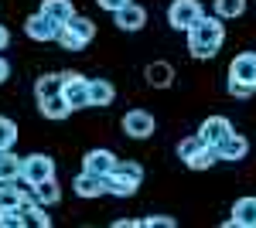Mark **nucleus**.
<instances>
[{
    "instance_id": "1",
    "label": "nucleus",
    "mask_w": 256,
    "mask_h": 228,
    "mask_svg": "<svg viewBox=\"0 0 256 228\" xmlns=\"http://www.w3.org/2000/svg\"><path fill=\"white\" fill-rule=\"evenodd\" d=\"M226 44V20L216 17V14H202L195 27H188V55L192 58H216Z\"/></svg>"
},
{
    "instance_id": "2",
    "label": "nucleus",
    "mask_w": 256,
    "mask_h": 228,
    "mask_svg": "<svg viewBox=\"0 0 256 228\" xmlns=\"http://www.w3.org/2000/svg\"><path fill=\"white\" fill-rule=\"evenodd\" d=\"M92 38H96V20L76 14V17L58 31V38H55V41L62 44V51H82Z\"/></svg>"
},
{
    "instance_id": "3",
    "label": "nucleus",
    "mask_w": 256,
    "mask_h": 228,
    "mask_svg": "<svg viewBox=\"0 0 256 228\" xmlns=\"http://www.w3.org/2000/svg\"><path fill=\"white\" fill-rule=\"evenodd\" d=\"M52 177H55V160H52L48 153H28V157L20 160V184L38 188V184L52 181Z\"/></svg>"
},
{
    "instance_id": "4",
    "label": "nucleus",
    "mask_w": 256,
    "mask_h": 228,
    "mask_svg": "<svg viewBox=\"0 0 256 228\" xmlns=\"http://www.w3.org/2000/svg\"><path fill=\"white\" fill-rule=\"evenodd\" d=\"M202 3L198 0H171V7H168V24L174 27V31H184L188 34V27H195L198 20H202Z\"/></svg>"
},
{
    "instance_id": "5",
    "label": "nucleus",
    "mask_w": 256,
    "mask_h": 228,
    "mask_svg": "<svg viewBox=\"0 0 256 228\" xmlns=\"http://www.w3.org/2000/svg\"><path fill=\"white\" fill-rule=\"evenodd\" d=\"M62 78H65V89H62L65 102H68L72 109H92V99H89V78L79 75V72H62Z\"/></svg>"
},
{
    "instance_id": "6",
    "label": "nucleus",
    "mask_w": 256,
    "mask_h": 228,
    "mask_svg": "<svg viewBox=\"0 0 256 228\" xmlns=\"http://www.w3.org/2000/svg\"><path fill=\"white\" fill-rule=\"evenodd\" d=\"M154 130H158V119L147 109H130V113L123 116V133L130 136V140H150Z\"/></svg>"
},
{
    "instance_id": "7",
    "label": "nucleus",
    "mask_w": 256,
    "mask_h": 228,
    "mask_svg": "<svg viewBox=\"0 0 256 228\" xmlns=\"http://www.w3.org/2000/svg\"><path fill=\"white\" fill-rule=\"evenodd\" d=\"M116 164H120V157L113 150H106V147H96V150H89L82 157V171L99 174V177H110V174L116 171Z\"/></svg>"
},
{
    "instance_id": "8",
    "label": "nucleus",
    "mask_w": 256,
    "mask_h": 228,
    "mask_svg": "<svg viewBox=\"0 0 256 228\" xmlns=\"http://www.w3.org/2000/svg\"><path fill=\"white\" fill-rule=\"evenodd\" d=\"M246 153H250V140L242 133H226L222 140L216 143V157L218 160H229V164H236V160H246Z\"/></svg>"
},
{
    "instance_id": "9",
    "label": "nucleus",
    "mask_w": 256,
    "mask_h": 228,
    "mask_svg": "<svg viewBox=\"0 0 256 228\" xmlns=\"http://www.w3.org/2000/svg\"><path fill=\"white\" fill-rule=\"evenodd\" d=\"M58 31H62V27H58L52 17H44L41 10L24 20V34H28L31 41H38V44H44V41H55V38H58Z\"/></svg>"
},
{
    "instance_id": "10",
    "label": "nucleus",
    "mask_w": 256,
    "mask_h": 228,
    "mask_svg": "<svg viewBox=\"0 0 256 228\" xmlns=\"http://www.w3.org/2000/svg\"><path fill=\"white\" fill-rule=\"evenodd\" d=\"M229 78L256 89V51H239L232 58V65H229Z\"/></svg>"
},
{
    "instance_id": "11",
    "label": "nucleus",
    "mask_w": 256,
    "mask_h": 228,
    "mask_svg": "<svg viewBox=\"0 0 256 228\" xmlns=\"http://www.w3.org/2000/svg\"><path fill=\"white\" fill-rule=\"evenodd\" d=\"M113 24H116L120 31H126V34H134V31H140L144 24H147V10L140 7V3H126V7H120L116 14H113Z\"/></svg>"
},
{
    "instance_id": "12",
    "label": "nucleus",
    "mask_w": 256,
    "mask_h": 228,
    "mask_svg": "<svg viewBox=\"0 0 256 228\" xmlns=\"http://www.w3.org/2000/svg\"><path fill=\"white\" fill-rule=\"evenodd\" d=\"M256 228V194H246V198H239L236 205H232V215H229V222L226 228Z\"/></svg>"
},
{
    "instance_id": "13",
    "label": "nucleus",
    "mask_w": 256,
    "mask_h": 228,
    "mask_svg": "<svg viewBox=\"0 0 256 228\" xmlns=\"http://www.w3.org/2000/svg\"><path fill=\"white\" fill-rule=\"evenodd\" d=\"M72 191H76L79 198H102V194H106V177L82 171V174L72 177Z\"/></svg>"
},
{
    "instance_id": "14",
    "label": "nucleus",
    "mask_w": 256,
    "mask_h": 228,
    "mask_svg": "<svg viewBox=\"0 0 256 228\" xmlns=\"http://www.w3.org/2000/svg\"><path fill=\"white\" fill-rule=\"evenodd\" d=\"M144 78H147L150 89H171V85H174V65H168V61H150V65L144 68Z\"/></svg>"
},
{
    "instance_id": "15",
    "label": "nucleus",
    "mask_w": 256,
    "mask_h": 228,
    "mask_svg": "<svg viewBox=\"0 0 256 228\" xmlns=\"http://www.w3.org/2000/svg\"><path fill=\"white\" fill-rule=\"evenodd\" d=\"M44 17H52L58 27H65L68 20L76 17V3L72 0H41V7H38Z\"/></svg>"
},
{
    "instance_id": "16",
    "label": "nucleus",
    "mask_w": 256,
    "mask_h": 228,
    "mask_svg": "<svg viewBox=\"0 0 256 228\" xmlns=\"http://www.w3.org/2000/svg\"><path fill=\"white\" fill-rule=\"evenodd\" d=\"M198 133H202V140H205L208 147H216L226 133H232V123H229L226 116H208V119L202 123V130H198Z\"/></svg>"
},
{
    "instance_id": "17",
    "label": "nucleus",
    "mask_w": 256,
    "mask_h": 228,
    "mask_svg": "<svg viewBox=\"0 0 256 228\" xmlns=\"http://www.w3.org/2000/svg\"><path fill=\"white\" fill-rule=\"evenodd\" d=\"M89 99H92V109H106V106H113V99H116L113 82H106V78H89Z\"/></svg>"
},
{
    "instance_id": "18",
    "label": "nucleus",
    "mask_w": 256,
    "mask_h": 228,
    "mask_svg": "<svg viewBox=\"0 0 256 228\" xmlns=\"http://www.w3.org/2000/svg\"><path fill=\"white\" fill-rule=\"evenodd\" d=\"M38 113L44 116V119H52V123H58V119H68L76 109L65 102V95H52V99H41L38 102Z\"/></svg>"
},
{
    "instance_id": "19",
    "label": "nucleus",
    "mask_w": 256,
    "mask_h": 228,
    "mask_svg": "<svg viewBox=\"0 0 256 228\" xmlns=\"http://www.w3.org/2000/svg\"><path fill=\"white\" fill-rule=\"evenodd\" d=\"M62 89H65V78H62V72H44V75L34 82V99H52V95H62Z\"/></svg>"
},
{
    "instance_id": "20",
    "label": "nucleus",
    "mask_w": 256,
    "mask_h": 228,
    "mask_svg": "<svg viewBox=\"0 0 256 228\" xmlns=\"http://www.w3.org/2000/svg\"><path fill=\"white\" fill-rule=\"evenodd\" d=\"M24 191H28V184L20 188V181H0V208H20Z\"/></svg>"
},
{
    "instance_id": "21",
    "label": "nucleus",
    "mask_w": 256,
    "mask_h": 228,
    "mask_svg": "<svg viewBox=\"0 0 256 228\" xmlns=\"http://www.w3.org/2000/svg\"><path fill=\"white\" fill-rule=\"evenodd\" d=\"M20 160L14 150H0V181H20Z\"/></svg>"
},
{
    "instance_id": "22",
    "label": "nucleus",
    "mask_w": 256,
    "mask_h": 228,
    "mask_svg": "<svg viewBox=\"0 0 256 228\" xmlns=\"http://www.w3.org/2000/svg\"><path fill=\"white\" fill-rule=\"evenodd\" d=\"M205 147H208V143L202 140V133L184 136V140L178 143V160H184V164H188V160H195V157H198L202 150H205Z\"/></svg>"
},
{
    "instance_id": "23",
    "label": "nucleus",
    "mask_w": 256,
    "mask_h": 228,
    "mask_svg": "<svg viewBox=\"0 0 256 228\" xmlns=\"http://www.w3.org/2000/svg\"><path fill=\"white\" fill-rule=\"evenodd\" d=\"M212 7H216V17L222 20H236L246 14V0H216Z\"/></svg>"
},
{
    "instance_id": "24",
    "label": "nucleus",
    "mask_w": 256,
    "mask_h": 228,
    "mask_svg": "<svg viewBox=\"0 0 256 228\" xmlns=\"http://www.w3.org/2000/svg\"><path fill=\"white\" fill-rule=\"evenodd\" d=\"M113 177H120V181H130V184H144V167H140L137 160H120L116 171H113Z\"/></svg>"
},
{
    "instance_id": "25",
    "label": "nucleus",
    "mask_w": 256,
    "mask_h": 228,
    "mask_svg": "<svg viewBox=\"0 0 256 228\" xmlns=\"http://www.w3.org/2000/svg\"><path fill=\"white\" fill-rule=\"evenodd\" d=\"M34 194H38L41 205H48V208L62 201V188H58V181H55V177H52V181H44V184H38V188H34Z\"/></svg>"
},
{
    "instance_id": "26",
    "label": "nucleus",
    "mask_w": 256,
    "mask_h": 228,
    "mask_svg": "<svg viewBox=\"0 0 256 228\" xmlns=\"http://www.w3.org/2000/svg\"><path fill=\"white\" fill-rule=\"evenodd\" d=\"M140 184H130V181H120V177H106V194H113V198H134L137 194Z\"/></svg>"
},
{
    "instance_id": "27",
    "label": "nucleus",
    "mask_w": 256,
    "mask_h": 228,
    "mask_svg": "<svg viewBox=\"0 0 256 228\" xmlns=\"http://www.w3.org/2000/svg\"><path fill=\"white\" fill-rule=\"evenodd\" d=\"M14 143H18V123L0 116V150H14Z\"/></svg>"
},
{
    "instance_id": "28",
    "label": "nucleus",
    "mask_w": 256,
    "mask_h": 228,
    "mask_svg": "<svg viewBox=\"0 0 256 228\" xmlns=\"http://www.w3.org/2000/svg\"><path fill=\"white\" fill-rule=\"evenodd\" d=\"M216 147H205V150L198 153L195 160H188V164H184V167H188V171H208V167H216Z\"/></svg>"
},
{
    "instance_id": "29",
    "label": "nucleus",
    "mask_w": 256,
    "mask_h": 228,
    "mask_svg": "<svg viewBox=\"0 0 256 228\" xmlns=\"http://www.w3.org/2000/svg\"><path fill=\"white\" fill-rule=\"evenodd\" d=\"M178 222L171 218V215H144V218H137V228H174Z\"/></svg>"
},
{
    "instance_id": "30",
    "label": "nucleus",
    "mask_w": 256,
    "mask_h": 228,
    "mask_svg": "<svg viewBox=\"0 0 256 228\" xmlns=\"http://www.w3.org/2000/svg\"><path fill=\"white\" fill-rule=\"evenodd\" d=\"M20 225H28L20 208H0V228H20Z\"/></svg>"
},
{
    "instance_id": "31",
    "label": "nucleus",
    "mask_w": 256,
    "mask_h": 228,
    "mask_svg": "<svg viewBox=\"0 0 256 228\" xmlns=\"http://www.w3.org/2000/svg\"><path fill=\"white\" fill-rule=\"evenodd\" d=\"M226 92L232 95V99H253L256 89H250V85H242V82H232V78H229V82H226Z\"/></svg>"
},
{
    "instance_id": "32",
    "label": "nucleus",
    "mask_w": 256,
    "mask_h": 228,
    "mask_svg": "<svg viewBox=\"0 0 256 228\" xmlns=\"http://www.w3.org/2000/svg\"><path fill=\"white\" fill-rule=\"evenodd\" d=\"M99 7H102V10H106V14H116L120 7H126V3H130V0H96Z\"/></svg>"
},
{
    "instance_id": "33",
    "label": "nucleus",
    "mask_w": 256,
    "mask_h": 228,
    "mask_svg": "<svg viewBox=\"0 0 256 228\" xmlns=\"http://www.w3.org/2000/svg\"><path fill=\"white\" fill-rule=\"evenodd\" d=\"M7 44H10V31H7V27H4V24H0V51H4V48H7Z\"/></svg>"
},
{
    "instance_id": "34",
    "label": "nucleus",
    "mask_w": 256,
    "mask_h": 228,
    "mask_svg": "<svg viewBox=\"0 0 256 228\" xmlns=\"http://www.w3.org/2000/svg\"><path fill=\"white\" fill-rule=\"evenodd\" d=\"M10 78V65H7V58H0V82H7Z\"/></svg>"
}]
</instances>
